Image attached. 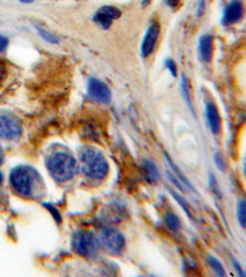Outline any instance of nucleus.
Listing matches in <instances>:
<instances>
[{"instance_id": "6", "label": "nucleus", "mask_w": 246, "mask_h": 277, "mask_svg": "<svg viewBox=\"0 0 246 277\" xmlns=\"http://www.w3.org/2000/svg\"><path fill=\"white\" fill-rule=\"evenodd\" d=\"M21 133H23V126L18 118L8 113H0V138L8 141L18 140Z\"/></svg>"}, {"instance_id": "24", "label": "nucleus", "mask_w": 246, "mask_h": 277, "mask_svg": "<svg viewBox=\"0 0 246 277\" xmlns=\"http://www.w3.org/2000/svg\"><path fill=\"white\" fill-rule=\"evenodd\" d=\"M214 159H215V163H217L218 168H219L220 170H224V169H225V164H224V162H223L222 155H220L219 153H217V154H215Z\"/></svg>"}, {"instance_id": "3", "label": "nucleus", "mask_w": 246, "mask_h": 277, "mask_svg": "<svg viewBox=\"0 0 246 277\" xmlns=\"http://www.w3.org/2000/svg\"><path fill=\"white\" fill-rule=\"evenodd\" d=\"M47 168L57 181H68L76 174V162L67 153H56L47 160Z\"/></svg>"}, {"instance_id": "29", "label": "nucleus", "mask_w": 246, "mask_h": 277, "mask_svg": "<svg viewBox=\"0 0 246 277\" xmlns=\"http://www.w3.org/2000/svg\"><path fill=\"white\" fill-rule=\"evenodd\" d=\"M21 3H32L34 2V0H20Z\"/></svg>"}, {"instance_id": "5", "label": "nucleus", "mask_w": 246, "mask_h": 277, "mask_svg": "<svg viewBox=\"0 0 246 277\" xmlns=\"http://www.w3.org/2000/svg\"><path fill=\"white\" fill-rule=\"evenodd\" d=\"M100 242L102 246L112 254H120L126 245L122 233L115 228H105L100 234Z\"/></svg>"}, {"instance_id": "1", "label": "nucleus", "mask_w": 246, "mask_h": 277, "mask_svg": "<svg viewBox=\"0 0 246 277\" xmlns=\"http://www.w3.org/2000/svg\"><path fill=\"white\" fill-rule=\"evenodd\" d=\"M38 174L30 166H16L10 173V182L16 193L24 197L34 196Z\"/></svg>"}, {"instance_id": "22", "label": "nucleus", "mask_w": 246, "mask_h": 277, "mask_svg": "<svg viewBox=\"0 0 246 277\" xmlns=\"http://www.w3.org/2000/svg\"><path fill=\"white\" fill-rule=\"evenodd\" d=\"M165 65L168 66V68H169V71H170V73L173 74L174 77H176V76H178V71H176V64H175V62H174V60L168 59L167 62H165Z\"/></svg>"}, {"instance_id": "20", "label": "nucleus", "mask_w": 246, "mask_h": 277, "mask_svg": "<svg viewBox=\"0 0 246 277\" xmlns=\"http://www.w3.org/2000/svg\"><path fill=\"white\" fill-rule=\"evenodd\" d=\"M171 193H173V196H174V197H175V198H176V201H178V202H179V203H180V204H181V206H182V207H184L185 212H186V213H187V215H189V216H191V213H190V210H189V204H187V203H186V201H185V199H182V197H181V196H180V195H178V193H176V192H174V191H173V192H171Z\"/></svg>"}, {"instance_id": "9", "label": "nucleus", "mask_w": 246, "mask_h": 277, "mask_svg": "<svg viewBox=\"0 0 246 277\" xmlns=\"http://www.w3.org/2000/svg\"><path fill=\"white\" fill-rule=\"evenodd\" d=\"M160 33V25L157 21H154L153 24L149 26L148 31H146L144 38H143L142 42V55L144 58L149 57L153 53L154 48H155V44L157 38H159Z\"/></svg>"}, {"instance_id": "30", "label": "nucleus", "mask_w": 246, "mask_h": 277, "mask_svg": "<svg viewBox=\"0 0 246 277\" xmlns=\"http://www.w3.org/2000/svg\"><path fill=\"white\" fill-rule=\"evenodd\" d=\"M2 182H3V174L0 173V184H2Z\"/></svg>"}, {"instance_id": "14", "label": "nucleus", "mask_w": 246, "mask_h": 277, "mask_svg": "<svg viewBox=\"0 0 246 277\" xmlns=\"http://www.w3.org/2000/svg\"><path fill=\"white\" fill-rule=\"evenodd\" d=\"M165 223H167L169 229H171L173 232H178L180 229V226H181L178 216L174 215V213L171 212H168L167 215H165Z\"/></svg>"}, {"instance_id": "12", "label": "nucleus", "mask_w": 246, "mask_h": 277, "mask_svg": "<svg viewBox=\"0 0 246 277\" xmlns=\"http://www.w3.org/2000/svg\"><path fill=\"white\" fill-rule=\"evenodd\" d=\"M213 42H214V37L212 35L202 36L200 40V54L202 60H204L206 63H209L212 60Z\"/></svg>"}, {"instance_id": "18", "label": "nucleus", "mask_w": 246, "mask_h": 277, "mask_svg": "<svg viewBox=\"0 0 246 277\" xmlns=\"http://www.w3.org/2000/svg\"><path fill=\"white\" fill-rule=\"evenodd\" d=\"M208 262H209V265L212 266L213 270H214L215 272H217V275H219V276H224V275H225V271H224L223 266L219 262V260H217V259H215V257H213V256H209L208 257Z\"/></svg>"}, {"instance_id": "8", "label": "nucleus", "mask_w": 246, "mask_h": 277, "mask_svg": "<svg viewBox=\"0 0 246 277\" xmlns=\"http://www.w3.org/2000/svg\"><path fill=\"white\" fill-rule=\"evenodd\" d=\"M88 91H89V95L95 101L102 102V104H109L111 101V90L101 80L95 79V78L90 79L89 84H88Z\"/></svg>"}, {"instance_id": "17", "label": "nucleus", "mask_w": 246, "mask_h": 277, "mask_svg": "<svg viewBox=\"0 0 246 277\" xmlns=\"http://www.w3.org/2000/svg\"><path fill=\"white\" fill-rule=\"evenodd\" d=\"M168 162H169V164L171 165V168H173V170L175 171V174H176V175L179 176V180H180V181H181L182 184H184V185H186L187 187H190L191 190H192L193 187H192V185L190 184V181H189V180H187V179H186V176H185L184 174H182L181 171L179 170V169H178V166H176L175 164H174L173 162H171V159H170V158H169V157H168Z\"/></svg>"}, {"instance_id": "23", "label": "nucleus", "mask_w": 246, "mask_h": 277, "mask_svg": "<svg viewBox=\"0 0 246 277\" xmlns=\"http://www.w3.org/2000/svg\"><path fill=\"white\" fill-rule=\"evenodd\" d=\"M182 2H184V0H167V4L173 10H178L182 5Z\"/></svg>"}, {"instance_id": "4", "label": "nucleus", "mask_w": 246, "mask_h": 277, "mask_svg": "<svg viewBox=\"0 0 246 277\" xmlns=\"http://www.w3.org/2000/svg\"><path fill=\"white\" fill-rule=\"evenodd\" d=\"M73 248L84 257H95L98 255L99 243L91 232L80 231L73 237Z\"/></svg>"}, {"instance_id": "19", "label": "nucleus", "mask_w": 246, "mask_h": 277, "mask_svg": "<svg viewBox=\"0 0 246 277\" xmlns=\"http://www.w3.org/2000/svg\"><path fill=\"white\" fill-rule=\"evenodd\" d=\"M182 89H184V95H185V99H186L187 104L190 105L191 107V95H190V83L189 80L186 79V78H182Z\"/></svg>"}, {"instance_id": "7", "label": "nucleus", "mask_w": 246, "mask_h": 277, "mask_svg": "<svg viewBox=\"0 0 246 277\" xmlns=\"http://www.w3.org/2000/svg\"><path fill=\"white\" fill-rule=\"evenodd\" d=\"M245 15V5L241 0H231L225 7L223 13L222 24L224 26H230L236 24L244 18Z\"/></svg>"}, {"instance_id": "13", "label": "nucleus", "mask_w": 246, "mask_h": 277, "mask_svg": "<svg viewBox=\"0 0 246 277\" xmlns=\"http://www.w3.org/2000/svg\"><path fill=\"white\" fill-rule=\"evenodd\" d=\"M143 169H144L146 177H148L150 181H156L157 177H159V171H157L156 166L154 165V163L149 162V160H145V162L143 163Z\"/></svg>"}, {"instance_id": "31", "label": "nucleus", "mask_w": 246, "mask_h": 277, "mask_svg": "<svg viewBox=\"0 0 246 277\" xmlns=\"http://www.w3.org/2000/svg\"><path fill=\"white\" fill-rule=\"evenodd\" d=\"M245 175H246V164H245Z\"/></svg>"}, {"instance_id": "10", "label": "nucleus", "mask_w": 246, "mask_h": 277, "mask_svg": "<svg viewBox=\"0 0 246 277\" xmlns=\"http://www.w3.org/2000/svg\"><path fill=\"white\" fill-rule=\"evenodd\" d=\"M121 18V11L117 8L111 7V5H106L98 10V13L94 16V21L100 24L104 29H109L111 26L113 20H117Z\"/></svg>"}, {"instance_id": "21", "label": "nucleus", "mask_w": 246, "mask_h": 277, "mask_svg": "<svg viewBox=\"0 0 246 277\" xmlns=\"http://www.w3.org/2000/svg\"><path fill=\"white\" fill-rule=\"evenodd\" d=\"M8 46H9V38L4 35H0V52L7 51Z\"/></svg>"}, {"instance_id": "11", "label": "nucleus", "mask_w": 246, "mask_h": 277, "mask_svg": "<svg viewBox=\"0 0 246 277\" xmlns=\"http://www.w3.org/2000/svg\"><path fill=\"white\" fill-rule=\"evenodd\" d=\"M206 115L207 121H208L209 128L213 134H218L222 131V117H220L218 106L213 101L207 102L206 105Z\"/></svg>"}, {"instance_id": "28", "label": "nucleus", "mask_w": 246, "mask_h": 277, "mask_svg": "<svg viewBox=\"0 0 246 277\" xmlns=\"http://www.w3.org/2000/svg\"><path fill=\"white\" fill-rule=\"evenodd\" d=\"M3 162H4V152H3V149L0 148V165L3 164Z\"/></svg>"}, {"instance_id": "16", "label": "nucleus", "mask_w": 246, "mask_h": 277, "mask_svg": "<svg viewBox=\"0 0 246 277\" xmlns=\"http://www.w3.org/2000/svg\"><path fill=\"white\" fill-rule=\"evenodd\" d=\"M36 29H37L38 33H40L41 37H42L43 40L48 41V42H51V43H58V38L53 35V33L49 32L48 30L42 29V27H40V26H36Z\"/></svg>"}, {"instance_id": "2", "label": "nucleus", "mask_w": 246, "mask_h": 277, "mask_svg": "<svg viewBox=\"0 0 246 277\" xmlns=\"http://www.w3.org/2000/svg\"><path fill=\"white\" fill-rule=\"evenodd\" d=\"M83 171L91 179H104L109 173V164L100 152L94 148H84L80 153Z\"/></svg>"}, {"instance_id": "15", "label": "nucleus", "mask_w": 246, "mask_h": 277, "mask_svg": "<svg viewBox=\"0 0 246 277\" xmlns=\"http://www.w3.org/2000/svg\"><path fill=\"white\" fill-rule=\"evenodd\" d=\"M237 220L244 228H246V201H240L237 206Z\"/></svg>"}, {"instance_id": "26", "label": "nucleus", "mask_w": 246, "mask_h": 277, "mask_svg": "<svg viewBox=\"0 0 246 277\" xmlns=\"http://www.w3.org/2000/svg\"><path fill=\"white\" fill-rule=\"evenodd\" d=\"M233 262H234V265H235V268H236L237 272H239V275H244V272H242V270H241V268H240V266H239V264H237V261H235V260H233Z\"/></svg>"}, {"instance_id": "27", "label": "nucleus", "mask_w": 246, "mask_h": 277, "mask_svg": "<svg viewBox=\"0 0 246 277\" xmlns=\"http://www.w3.org/2000/svg\"><path fill=\"white\" fill-rule=\"evenodd\" d=\"M151 2H153V0H142V7H143V8L148 7V5L150 4Z\"/></svg>"}, {"instance_id": "25", "label": "nucleus", "mask_w": 246, "mask_h": 277, "mask_svg": "<svg viewBox=\"0 0 246 277\" xmlns=\"http://www.w3.org/2000/svg\"><path fill=\"white\" fill-rule=\"evenodd\" d=\"M204 3H206V0H198V9H197V15L198 16H202V14H203Z\"/></svg>"}]
</instances>
